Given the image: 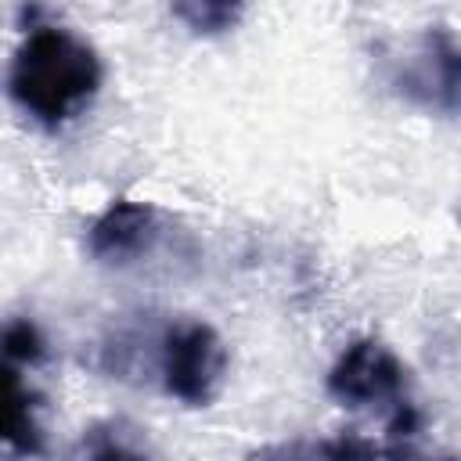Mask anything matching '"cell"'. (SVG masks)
<instances>
[{
    "label": "cell",
    "instance_id": "cell-1",
    "mask_svg": "<svg viewBox=\"0 0 461 461\" xmlns=\"http://www.w3.org/2000/svg\"><path fill=\"white\" fill-rule=\"evenodd\" d=\"M101 76V58L86 40L58 25H40L11 58L7 94L43 126H61L94 101Z\"/></svg>",
    "mask_w": 461,
    "mask_h": 461
},
{
    "label": "cell",
    "instance_id": "cell-2",
    "mask_svg": "<svg viewBox=\"0 0 461 461\" xmlns=\"http://www.w3.org/2000/svg\"><path fill=\"white\" fill-rule=\"evenodd\" d=\"M162 389L187 407H205L227 375V342L205 321H176L162 335Z\"/></svg>",
    "mask_w": 461,
    "mask_h": 461
},
{
    "label": "cell",
    "instance_id": "cell-3",
    "mask_svg": "<svg viewBox=\"0 0 461 461\" xmlns=\"http://www.w3.org/2000/svg\"><path fill=\"white\" fill-rule=\"evenodd\" d=\"M328 393L346 407L389 403L396 411L407 403V367L400 357L378 339H357L342 349L335 367L328 371Z\"/></svg>",
    "mask_w": 461,
    "mask_h": 461
},
{
    "label": "cell",
    "instance_id": "cell-4",
    "mask_svg": "<svg viewBox=\"0 0 461 461\" xmlns=\"http://www.w3.org/2000/svg\"><path fill=\"white\" fill-rule=\"evenodd\" d=\"M158 238V209L151 202H133V198H115L86 234V245L97 259L126 263L144 256Z\"/></svg>",
    "mask_w": 461,
    "mask_h": 461
},
{
    "label": "cell",
    "instance_id": "cell-5",
    "mask_svg": "<svg viewBox=\"0 0 461 461\" xmlns=\"http://www.w3.org/2000/svg\"><path fill=\"white\" fill-rule=\"evenodd\" d=\"M0 450H11V454L43 450V429L36 421V396L11 364H0Z\"/></svg>",
    "mask_w": 461,
    "mask_h": 461
},
{
    "label": "cell",
    "instance_id": "cell-6",
    "mask_svg": "<svg viewBox=\"0 0 461 461\" xmlns=\"http://www.w3.org/2000/svg\"><path fill=\"white\" fill-rule=\"evenodd\" d=\"M86 461H158L155 450L122 421H101L90 425L83 436Z\"/></svg>",
    "mask_w": 461,
    "mask_h": 461
},
{
    "label": "cell",
    "instance_id": "cell-7",
    "mask_svg": "<svg viewBox=\"0 0 461 461\" xmlns=\"http://www.w3.org/2000/svg\"><path fill=\"white\" fill-rule=\"evenodd\" d=\"M0 353L4 360H43V335L29 317H14L0 328Z\"/></svg>",
    "mask_w": 461,
    "mask_h": 461
},
{
    "label": "cell",
    "instance_id": "cell-8",
    "mask_svg": "<svg viewBox=\"0 0 461 461\" xmlns=\"http://www.w3.org/2000/svg\"><path fill=\"white\" fill-rule=\"evenodd\" d=\"M176 18H184L194 32H223L241 18L238 4H180L173 7Z\"/></svg>",
    "mask_w": 461,
    "mask_h": 461
},
{
    "label": "cell",
    "instance_id": "cell-9",
    "mask_svg": "<svg viewBox=\"0 0 461 461\" xmlns=\"http://www.w3.org/2000/svg\"><path fill=\"white\" fill-rule=\"evenodd\" d=\"M321 461H393V457L364 439H339V443L321 447Z\"/></svg>",
    "mask_w": 461,
    "mask_h": 461
}]
</instances>
